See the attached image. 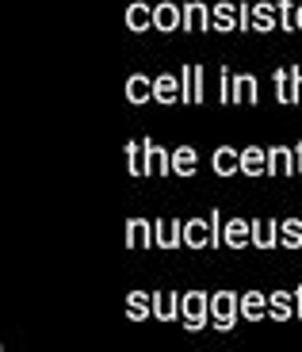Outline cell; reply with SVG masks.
<instances>
[{
	"instance_id": "cell-1",
	"label": "cell",
	"mask_w": 302,
	"mask_h": 352,
	"mask_svg": "<svg viewBox=\"0 0 302 352\" xmlns=\"http://www.w3.org/2000/svg\"><path fill=\"white\" fill-rule=\"evenodd\" d=\"M222 211H211L207 219H187L184 222V245L187 249H214L222 245Z\"/></svg>"
},
{
	"instance_id": "cell-2",
	"label": "cell",
	"mask_w": 302,
	"mask_h": 352,
	"mask_svg": "<svg viewBox=\"0 0 302 352\" xmlns=\"http://www.w3.org/2000/svg\"><path fill=\"white\" fill-rule=\"evenodd\" d=\"M237 318H241V295H233V291H214L211 295V326L218 333H230L237 326Z\"/></svg>"
},
{
	"instance_id": "cell-3",
	"label": "cell",
	"mask_w": 302,
	"mask_h": 352,
	"mask_svg": "<svg viewBox=\"0 0 302 352\" xmlns=\"http://www.w3.org/2000/svg\"><path fill=\"white\" fill-rule=\"evenodd\" d=\"M180 322H184V329H191V333H199L203 326H211V295L187 291L184 299H180Z\"/></svg>"
},
{
	"instance_id": "cell-4",
	"label": "cell",
	"mask_w": 302,
	"mask_h": 352,
	"mask_svg": "<svg viewBox=\"0 0 302 352\" xmlns=\"http://www.w3.org/2000/svg\"><path fill=\"white\" fill-rule=\"evenodd\" d=\"M153 96H157V104H184V77H176V73H161V77H153Z\"/></svg>"
},
{
	"instance_id": "cell-5",
	"label": "cell",
	"mask_w": 302,
	"mask_h": 352,
	"mask_svg": "<svg viewBox=\"0 0 302 352\" xmlns=\"http://www.w3.org/2000/svg\"><path fill=\"white\" fill-rule=\"evenodd\" d=\"M142 150H146V176H172V153L161 150L153 138H142Z\"/></svg>"
},
{
	"instance_id": "cell-6",
	"label": "cell",
	"mask_w": 302,
	"mask_h": 352,
	"mask_svg": "<svg viewBox=\"0 0 302 352\" xmlns=\"http://www.w3.org/2000/svg\"><path fill=\"white\" fill-rule=\"evenodd\" d=\"M153 241H157V249L184 245V222H176V219H153Z\"/></svg>"
},
{
	"instance_id": "cell-7",
	"label": "cell",
	"mask_w": 302,
	"mask_h": 352,
	"mask_svg": "<svg viewBox=\"0 0 302 352\" xmlns=\"http://www.w3.org/2000/svg\"><path fill=\"white\" fill-rule=\"evenodd\" d=\"M153 27L165 35L184 31V4H153Z\"/></svg>"
},
{
	"instance_id": "cell-8",
	"label": "cell",
	"mask_w": 302,
	"mask_h": 352,
	"mask_svg": "<svg viewBox=\"0 0 302 352\" xmlns=\"http://www.w3.org/2000/svg\"><path fill=\"white\" fill-rule=\"evenodd\" d=\"M294 150L291 146H268V176H294Z\"/></svg>"
},
{
	"instance_id": "cell-9",
	"label": "cell",
	"mask_w": 302,
	"mask_h": 352,
	"mask_svg": "<svg viewBox=\"0 0 302 352\" xmlns=\"http://www.w3.org/2000/svg\"><path fill=\"white\" fill-rule=\"evenodd\" d=\"M222 241H226L230 249L249 245V241H253V222H249V219H226V226H222Z\"/></svg>"
},
{
	"instance_id": "cell-10",
	"label": "cell",
	"mask_w": 302,
	"mask_h": 352,
	"mask_svg": "<svg viewBox=\"0 0 302 352\" xmlns=\"http://www.w3.org/2000/svg\"><path fill=\"white\" fill-rule=\"evenodd\" d=\"M126 245H130V249L157 245V241H153V222L150 219H130V222H126Z\"/></svg>"
},
{
	"instance_id": "cell-11",
	"label": "cell",
	"mask_w": 302,
	"mask_h": 352,
	"mask_svg": "<svg viewBox=\"0 0 302 352\" xmlns=\"http://www.w3.org/2000/svg\"><path fill=\"white\" fill-rule=\"evenodd\" d=\"M253 245L257 249H276L279 245V219H257L253 222Z\"/></svg>"
},
{
	"instance_id": "cell-12",
	"label": "cell",
	"mask_w": 302,
	"mask_h": 352,
	"mask_svg": "<svg viewBox=\"0 0 302 352\" xmlns=\"http://www.w3.org/2000/svg\"><path fill=\"white\" fill-rule=\"evenodd\" d=\"M279 27V8L276 4H268V0H253V31H260V35H268V31H276Z\"/></svg>"
},
{
	"instance_id": "cell-13",
	"label": "cell",
	"mask_w": 302,
	"mask_h": 352,
	"mask_svg": "<svg viewBox=\"0 0 302 352\" xmlns=\"http://www.w3.org/2000/svg\"><path fill=\"white\" fill-rule=\"evenodd\" d=\"M207 27H211V4L187 0L184 4V31H207Z\"/></svg>"
},
{
	"instance_id": "cell-14",
	"label": "cell",
	"mask_w": 302,
	"mask_h": 352,
	"mask_svg": "<svg viewBox=\"0 0 302 352\" xmlns=\"http://www.w3.org/2000/svg\"><path fill=\"white\" fill-rule=\"evenodd\" d=\"M180 299H184V295H176V291H172V295L157 291V295H153V318H157V322H176L180 318Z\"/></svg>"
},
{
	"instance_id": "cell-15",
	"label": "cell",
	"mask_w": 302,
	"mask_h": 352,
	"mask_svg": "<svg viewBox=\"0 0 302 352\" xmlns=\"http://www.w3.org/2000/svg\"><path fill=\"white\" fill-rule=\"evenodd\" d=\"M241 173L245 176H268V150L245 146V150H241Z\"/></svg>"
},
{
	"instance_id": "cell-16",
	"label": "cell",
	"mask_w": 302,
	"mask_h": 352,
	"mask_svg": "<svg viewBox=\"0 0 302 352\" xmlns=\"http://www.w3.org/2000/svg\"><path fill=\"white\" fill-rule=\"evenodd\" d=\"M196 168H199V153L191 150V146H176L172 150V176H196Z\"/></svg>"
},
{
	"instance_id": "cell-17",
	"label": "cell",
	"mask_w": 302,
	"mask_h": 352,
	"mask_svg": "<svg viewBox=\"0 0 302 352\" xmlns=\"http://www.w3.org/2000/svg\"><path fill=\"white\" fill-rule=\"evenodd\" d=\"M294 314V295L291 291H272L268 295V318L272 322H287Z\"/></svg>"
},
{
	"instance_id": "cell-18",
	"label": "cell",
	"mask_w": 302,
	"mask_h": 352,
	"mask_svg": "<svg viewBox=\"0 0 302 352\" xmlns=\"http://www.w3.org/2000/svg\"><path fill=\"white\" fill-rule=\"evenodd\" d=\"M214 173L218 176H233V173H241V150H233V146H218L214 150Z\"/></svg>"
},
{
	"instance_id": "cell-19",
	"label": "cell",
	"mask_w": 302,
	"mask_h": 352,
	"mask_svg": "<svg viewBox=\"0 0 302 352\" xmlns=\"http://www.w3.org/2000/svg\"><path fill=\"white\" fill-rule=\"evenodd\" d=\"M211 27L214 31H237V4H230V0L211 4Z\"/></svg>"
},
{
	"instance_id": "cell-20",
	"label": "cell",
	"mask_w": 302,
	"mask_h": 352,
	"mask_svg": "<svg viewBox=\"0 0 302 352\" xmlns=\"http://www.w3.org/2000/svg\"><path fill=\"white\" fill-rule=\"evenodd\" d=\"M126 318H130V322H146V318H153V295H146V291H130V295H126Z\"/></svg>"
},
{
	"instance_id": "cell-21",
	"label": "cell",
	"mask_w": 302,
	"mask_h": 352,
	"mask_svg": "<svg viewBox=\"0 0 302 352\" xmlns=\"http://www.w3.org/2000/svg\"><path fill=\"white\" fill-rule=\"evenodd\" d=\"M126 100H130V104H150V100H157L153 96V80L146 77V73H134V77L126 80Z\"/></svg>"
},
{
	"instance_id": "cell-22",
	"label": "cell",
	"mask_w": 302,
	"mask_h": 352,
	"mask_svg": "<svg viewBox=\"0 0 302 352\" xmlns=\"http://www.w3.org/2000/svg\"><path fill=\"white\" fill-rule=\"evenodd\" d=\"M126 27H130L134 35L150 31V27H153V8H150V4H142V0L130 4V8H126Z\"/></svg>"
},
{
	"instance_id": "cell-23",
	"label": "cell",
	"mask_w": 302,
	"mask_h": 352,
	"mask_svg": "<svg viewBox=\"0 0 302 352\" xmlns=\"http://www.w3.org/2000/svg\"><path fill=\"white\" fill-rule=\"evenodd\" d=\"M264 314H268V299L260 291H245V295H241V318H245V322H260Z\"/></svg>"
},
{
	"instance_id": "cell-24",
	"label": "cell",
	"mask_w": 302,
	"mask_h": 352,
	"mask_svg": "<svg viewBox=\"0 0 302 352\" xmlns=\"http://www.w3.org/2000/svg\"><path fill=\"white\" fill-rule=\"evenodd\" d=\"M257 77H249V73H237L233 77V104H257Z\"/></svg>"
},
{
	"instance_id": "cell-25",
	"label": "cell",
	"mask_w": 302,
	"mask_h": 352,
	"mask_svg": "<svg viewBox=\"0 0 302 352\" xmlns=\"http://www.w3.org/2000/svg\"><path fill=\"white\" fill-rule=\"evenodd\" d=\"M279 245L302 249V219H279Z\"/></svg>"
},
{
	"instance_id": "cell-26",
	"label": "cell",
	"mask_w": 302,
	"mask_h": 352,
	"mask_svg": "<svg viewBox=\"0 0 302 352\" xmlns=\"http://www.w3.org/2000/svg\"><path fill=\"white\" fill-rule=\"evenodd\" d=\"M126 173H130L134 180H142V176H146V150H142V142H126Z\"/></svg>"
},
{
	"instance_id": "cell-27",
	"label": "cell",
	"mask_w": 302,
	"mask_h": 352,
	"mask_svg": "<svg viewBox=\"0 0 302 352\" xmlns=\"http://www.w3.org/2000/svg\"><path fill=\"white\" fill-rule=\"evenodd\" d=\"M272 85H276V100H279V104H294V80H291V69H276Z\"/></svg>"
},
{
	"instance_id": "cell-28",
	"label": "cell",
	"mask_w": 302,
	"mask_h": 352,
	"mask_svg": "<svg viewBox=\"0 0 302 352\" xmlns=\"http://www.w3.org/2000/svg\"><path fill=\"white\" fill-rule=\"evenodd\" d=\"M276 8H279V27L283 31H299V4L294 0H276Z\"/></svg>"
},
{
	"instance_id": "cell-29",
	"label": "cell",
	"mask_w": 302,
	"mask_h": 352,
	"mask_svg": "<svg viewBox=\"0 0 302 352\" xmlns=\"http://www.w3.org/2000/svg\"><path fill=\"white\" fill-rule=\"evenodd\" d=\"M218 104H233V73H230V65L218 69Z\"/></svg>"
},
{
	"instance_id": "cell-30",
	"label": "cell",
	"mask_w": 302,
	"mask_h": 352,
	"mask_svg": "<svg viewBox=\"0 0 302 352\" xmlns=\"http://www.w3.org/2000/svg\"><path fill=\"white\" fill-rule=\"evenodd\" d=\"M237 31H253V0H237Z\"/></svg>"
},
{
	"instance_id": "cell-31",
	"label": "cell",
	"mask_w": 302,
	"mask_h": 352,
	"mask_svg": "<svg viewBox=\"0 0 302 352\" xmlns=\"http://www.w3.org/2000/svg\"><path fill=\"white\" fill-rule=\"evenodd\" d=\"M191 85H196V104H203V88H207V80H203V65H196V69H191Z\"/></svg>"
},
{
	"instance_id": "cell-32",
	"label": "cell",
	"mask_w": 302,
	"mask_h": 352,
	"mask_svg": "<svg viewBox=\"0 0 302 352\" xmlns=\"http://www.w3.org/2000/svg\"><path fill=\"white\" fill-rule=\"evenodd\" d=\"M291 80H294V104H302V69L291 65Z\"/></svg>"
},
{
	"instance_id": "cell-33",
	"label": "cell",
	"mask_w": 302,
	"mask_h": 352,
	"mask_svg": "<svg viewBox=\"0 0 302 352\" xmlns=\"http://www.w3.org/2000/svg\"><path fill=\"white\" fill-rule=\"evenodd\" d=\"M294 168H299V176H302V142H294Z\"/></svg>"
},
{
	"instance_id": "cell-34",
	"label": "cell",
	"mask_w": 302,
	"mask_h": 352,
	"mask_svg": "<svg viewBox=\"0 0 302 352\" xmlns=\"http://www.w3.org/2000/svg\"><path fill=\"white\" fill-rule=\"evenodd\" d=\"M294 314L302 318V287H294Z\"/></svg>"
},
{
	"instance_id": "cell-35",
	"label": "cell",
	"mask_w": 302,
	"mask_h": 352,
	"mask_svg": "<svg viewBox=\"0 0 302 352\" xmlns=\"http://www.w3.org/2000/svg\"><path fill=\"white\" fill-rule=\"evenodd\" d=\"M299 31H302V4H299Z\"/></svg>"
}]
</instances>
